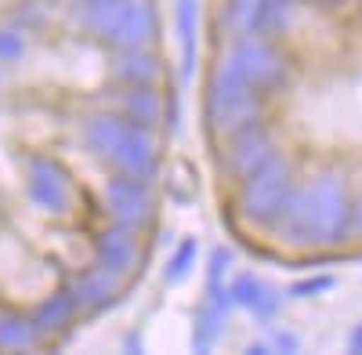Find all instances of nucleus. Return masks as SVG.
Wrapping results in <instances>:
<instances>
[{"instance_id":"nucleus-1","label":"nucleus","mask_w":362,"mask_h":355,"mask_svg":"<svg viewBox=\"0 0 362 355\" xmlns=\"http://www.w3.org/2000/svg\"><path fill=\"white\" fill-rule=\"evenodd\" d=\"M283 247H341L351 240V185L337 167H322L297 182L272 225Z\"/></svg>"},{"instance_id":"nucleus-2","label":"nucleus","mask_w":362,"mask_h":355,"mask_svg":"<svg viewBox=\"0 0 362 355\" xmlns=\"http://www.w3.org/2000/svg\"><path fill=\"white\" fill-rule=\"evenodd\" d=\"M214 76L239 80V83L254 87L261 98H268L290 83V62L276 44H268L261 37H235L228 51L218 58Z\"/></svg>"},{"instance_id":"nucleus-3","label":"nucleus","mask_w":362,"mask_h":355,"mask_svg":"<svg viewBox=\"0 0 362 355\" xmlns=\"http://www.w3.org/2000/svg\"><path fill=\"white\" fill-rule=\"evenodd\" d=\"M293 185H297V182H293V163L279 153L268 167H261L254 178H247V182L239 185L235 214L243 218L247 225H264V228H272Z\"/></svg>"},{"instance_id":"nucleus-4","label":"nucleus","mask_w":362,"mask_h":355,"mask_svg":"<svg viewBox=\"0 0 362 355\" xmlns=\"http://www.w3.org/2000/svg\"><path fill=\"white\" fill-rule=\"evenodd\" d=\"M279 156V145H276V134H272L264 124L257 127H247L228 138L225 149H218V160L225 170H232L239 178V185L247 182V178H254L261 167H268L272 160Z\"/></svg>"},{"instance_id":"nucleus-5","label":"nucleus","mask_w":362,"mask_h":355,"mask_svg":"<svg viewBox=\"0 0 362 355\" xmlns=\"http://www.w3.org/2000/svg\"><path fill=\"white\" fill-rule=\"evenodd\" d=\"M95 261H98V269L112 272V276H131L141 269V261H145V250H141V240H138V232L124 228V225H109L95 235Z\"/></svg>"},{"instance_id":"nucleus-6","label":"nucleus","mask_w":362,"mask_h":355,"mask_svg":"<svg viewBox=\"0 0 362 355\" xmlns=\"http://www.w3.org/2000/svg\"><path fill=\"white\" fill-rule=\"evenodd\" d=\"M73 182L54 160L33 156L29 160V203L44 214H66Z\"/></svg>"},{"instance_id":"nucleus-7","label":"nucleus","mask_w":362,"mask_h":355,"mask_svg":"<svg viewBox=\"0 0 362 355\" xmlns=\"http://www.w3.org/2000/svg\"><path fill=\"white\" fill-rule=\"evenodd\" d=\"M109 211L116 214V225H124L131 232L145 228V221H153V189L148 182H138V178H112L109 182Z\"/></svg>"},{"instance_id":"nucleus-8","label":"nucleus","mask_w":362,"mask_h":355,"mask_svg":"<svg viewBox=\"0 0 362 355\" xmlns=\"http://www.w3.org/2000/svg\"><path fill=\"white\" fill-rule=\"evenodd\" d=\"M76 315H80V308H76V298H73L69 286L51 290L47 298H44L33 312H29L37 334H69L73 322H76Z\"/></svg>"},{"instance_id":"nucleus-9","label":"nucleus","mask_w":362,"mask_h":355,"mask_svg":"<svg viewBox=\"0 0 362 355\" xmlns=\"http://www.w3.org/2000/svg\"><path fill=\"white\" fill-rule=\"evenodd\" d=\"M112 69H116V76L124 80V83H131V87H153L163 73H167V62L156 54V51H119L116 58H112Z\"/></svg>"},{"instance_id":"nucleus-10","label":"nucleus","mask_w":362,"mask_h":355,"mask_svg":"<svg viewBox=\"0 0 362 355\" xmlns=\"http://www.w3.org/2000/svg\"><path fill=\"white\" fill-rule=\"evenodd\" d=\"M119 283H124L119 276H112V272L95 264V272H83L76 283H69V290L76 298V308H105L119 298Z\"/></svg>"},{"instance_id":"nucleus-11","label":"nucleus","mask_w":362,"mask_h":355,"mask_svg":"<svg viewBox=\"0 0 362 355\" xmlns=\"http://www.w3.org/2000/svg\"><path fill=\"white\" fill-rule=\"evenodd\" d=\"M124 116L127 124L145 127V131H156L160 127V116H163V98L156 87H127L124 95Z\"/></svg>"},{"instance_id":"nucleus-12","label":"nucleus","mask_w":362,"mask_h":355,"mask_svg":"<svg viewBox=\"0 0 362 355\" xmlns=\"http://www.w3.org/2000/svg\"><path fill=\"white\" fill-rule=\"evenodd\" d=\"M37 327L33 319L22 315V312H0V348L8 351H25L37 344Z\"/></svg>"},{"instance_id":"nucleus-13","label":"nucleus","mask_w":362,"mask_h":355,"mask_svg":"<svg viewBox=\"0 0 362 355\" xmlns=\"http://www.w3.org/2000/svg\"><path fill=\"white\" fill-rule=\"evenodd\" d=\"M225 327V312L214 308V305H203L196 322H192V355H210V348H214V337L221 334Z\"/></svg>"},{"instance_id":"nucleus-14","label":"nucleus","mask_w":362,"mask_h":355,"mask_svg":"<svg viewBox=\"0 0 362 355\" xmlns=\"http://www.w3.org/2000/svg\"><path fill=\"white\" fill-rule=\"evenodd\" d=\"M290 18H293V8H286V4H257L254 37L276 44V37H283L286 29H290Z\"/></svg>"},{"instance_id":"nucleus-15","label":"nucleus","mask_w":362,"mask_h":355,"mask_svg":"<svg viewBox=\"0 0 362 355\" xmlns=\"http://www.w3.org/2000/svg\"><path fill=\"white\" fill-rule=\"evenodd\" d=\"M264 286H268V283H261L254 272H239L235 279H228L225 298H228V305H232V308H254Z\"/></svg>"},{"instance_id":"nucleus-16","label":"nucleus","mask_w":362,"mask_h":355,"mask_svg":"<svg viewBox=\"0 0 362 355\" xmlns=\"http://www.w3.org/2000/svg\"><path fill=\"white\" fill-rule=\"evenodd\" d=\"M329 290H337V276H329V272H319V276H308V279H300V283H290V298L293 301H305V298H319V293H329Z\"/></svg>"},{"instance_id":"nucleus-17","label":"nucleus","mask_w":362,"mask_h":355,"mask_svg":"<svg viewBox=\"0 0 362 355\" xmlns=\"http://www.w3.org/2000/svg\"><path fill=\"white\" fill-rule=\"evenodd\" d=\"M192 264H196V240H181V243H177V254H174L170 264H167V283L185 279Z\"/></svg>"},{"instance_id":"nucleus-18","label":"nucleus","mask_w":362,"mask_h":355,"mask_svg":"<svg viewBox=\"0 0 362 355\" xmlns=\"http://www.w3.org/2000/svg\"><path fill=\"white\" fill-rule=\"evenodd\" d=\"M25 54V37L18 25H0V62H18Z\"/></svg>"},{"instance_id":"nucleus-19","label":"nucleus","mask_w":362,"mask_h":355,"mask_svg":"<svg viewBox=\"0 0 362 355\" xmlns=\"http://www.w3.org/2000/svg\"><path fill=\"white\" fill-rule=\"evenodd\" d=\"M279 305H283V293H279V290H272V286H264V290H261V298H257V305H254L250 312H254L257 322H272V319L279 315Z\"/></svg>"},{"instance_id":"nucleus-20","label":"nucleus","mask_w":362,"mask_h":355,"mask_svg":"<svg viewBox=\"0 0 362 355\" xmlns=\"http://www.w3.org/2000/svg\"><path fill=\"white\" fill-rule=\"evenodd\" d=\"M268 348H272V355H300V337L293 330H279Z\"/></svg>"},{"instance_id":"nucleus-21","label":"nucleus","mask_w":362,"mask_h":355,"mask_svg":"<svg viewBox=\"0 0 362 355\" xmlns=\"http://www.w3.org/2000/svg\"><path fill=\"white\" fill-rule=\"evenodd\" d=\"M351 235L362 240V192L351 196Z\"/></svg>"},{"instance_id":"nucleus-22","label":"nucleus","mask_w":362,"mask_h":355,"mask_svg":"<svg viewBox=\"0 0 362 355\" xmlns=\"http://www.w3.org/2000/svg\"><path fill=\"white\" fill-rule=\"evenodd\" d=\"M344 355H362V322H358V327H351V334H348V348H344Z\"/></svg>"},{"instance_id":"nucleus-23","label":"nucleus","mask_w":362,"mask_h":355,"mask_svg":"<svg viewBox=\"0 0 362 355\" xmlns=\"http://www.w3.org/2000/svg\"><path fill=\"white\" fill-rule=\"evenodd\" d=\"M124 355H145V351H141L138 334H127V337H124Z\"/></svg>"},{"instance_id":"nucleus-24","label":"nucleus","mask_w":362,"mask_h":355,"mask_svg":"<svg viewBox=\"0 0 362 355\" xmlns=\"http://www.w3.org/2000/svg\"><path fill=\"white\" fill-rule=\"evenodd\" d=\"M243 355H272V348H268V344H261V341H257V344H250V348H247V351H243Z\"/></svg>"},{"instance_id":"nucleus-25","label":"nucleus","mask_w":362,"mask_h":355,"mask_svg":"<svg viewBox=\"0 0 362 355\" xmlns=\"http://www.w3.org/2000/svg\"><path fill=\"white\" fill-rule=\"evenodd\" d=\"M0 80H4V76H0Z\"/></svg>"}]
</instances>
